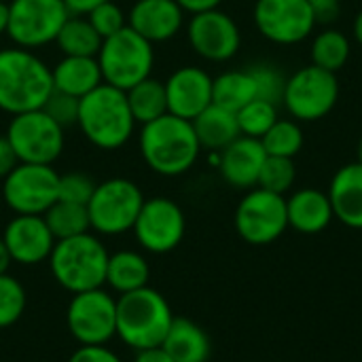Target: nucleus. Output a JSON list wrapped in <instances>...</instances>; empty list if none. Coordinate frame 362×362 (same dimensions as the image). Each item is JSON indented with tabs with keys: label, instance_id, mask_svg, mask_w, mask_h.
<instances>
[{
	"label": "nucleus",
	"instance_id": "obj_1",
	"mask_svg": "<svg viewBox=\"0 0 362 362\" xmlns=\"http://www.w3.org/2000/svg\"><path fill=\"white\" fill-rule=\"evenodd\" d=\"M138 144L144 163L161 176L187 174L202 153L193 123L170 112L142 125Z\"/></svg>",
	"mask_w": 362,
	"mask_h": 362
},
{
	"label": "nucleus",
	"instance_id": "obj_2",
	"mask_svg": "<svg viewBox=\"0 0 362 362\" xmlns=\"http://www.w3.org/2000/svg\"><path fill=\"white\" fill-rule=\"evenodd\" d=\"M53 93L51 68L30 49L0 51V110L21 115L45 106Z\"/></svg>",
	"mask_w": 362,
	"mask_h": 362
},
{
	"label": "nucleus",
	"instance_id": "obj_3",
	"mask_svg": "<svg viewBox=\"0 0 362 362\" xmlns=\"http://www.w3.org/2000/svg\"><path fill=\"white\" fill-rule=\"evenodd\" d=\"M76 125L93 146L102 151H117L132 140L136 119L129 110L125 91L102 83L81 98Z\"/></svg>",
	"mask_w": 362,
	"mask_h": 362
},
{
	"label": "nucleus",
	"instance_id": "obj_4",
	"mask_svg": "<svg viewBox=\"0 0 362 362\" xmlns=\"http://www.w3.org/2000/svg\"><path fill=\"white\" fill-rule=\"evenodd\" d=\"M172 322V308L155 288L144 286L117 299V335L136 352L159 348Z\"/></svg>",
	"mask_w": 362,
	"mask_h": 362
},
{
	"label": "nucleus",
	"instance_id": "obj_5",
	"mask_svg": "<svg viewBox=\"0 0 362 362\" xmlns=\"http://www.w3.org/2000/svg\"><path fill=\"white\" fill-rule=\"evenodd\" d=\"M106 265L108 252L89 231L57 240L49 255V267L55 282L72 295L102 288L106 282Z\"/></svg>",
	"mask_w": 362,
	"mask_h": 362
},
{
	"label": "nucleus",
	"instance_id": "obj_6",
	"mask_svg": "<svg viewBox=\"0 0 362 362\" xmlns=\"http://www.w3.org/2000/svg\"><path fill=\"white\" fill-rule=\"evenodd\" d=\"M95 57L102 70V81L121 91L148 78L155 66L153 42L142 38L129 25L104 38Z\"/></svg>",
	"mask_w": 362,
	"mask_h": 362
},
{
	"label": "nucleus",
	"instance_id": "obj_7",
	"mask_svg": "<svg viewBox=\"0 0 362 362\" xmlns=\"http://www.w3.org/2000/svg\"><path fill=\"white\" fill-rule=\"evenodd\" d=\"M144 195L129 178H108L95 185L87 204L91 229L100 235H121L132 231L142 210Z\"/></svg>",
	"mask_w": 362,
	"mask_h": 362
},
{
	"label": "nucleus",
	"instance_id": "obj_8",
	"mask_svg": "<svg viewBox=\"0 0 362 362\" xmlns=\"http://www.w3.org/2000/svg\"><path fill=\"white\" fill-rule=\"evenodd\" d=\"M339 100V81L335 72L322 70L314 64L303 66L286 78L282 104L299 123L325 119Z\"/></svg>",
	"mask_w": 362,
	"mask_h": 362
},
{
	"label": "nucleus",
	"instance_id": "obj_9",
	"mask_svg": "<svg viewBox=\"0 0 362 362\" xmlns=\"http://www.w3.org/2000/svg\"><path fill=\"white\" fill-rule=\"evenodd\" d=\"M235 231L250 246H267L288 229L286 197L255 187L246 191L235 208Z\"/></svg>",
	"mask_w": 362,
	"mask_h": 362
},
{
	"label": "nucleus",
	"instance_id": "obj_10",
	"mask_svg": "<svg viewBox=\"0 0 362 362\" xmlns=\"http://www.w3.org/2000/svg\"><path fill=\"white\" fill-rule=\"evenodd\" d=\"M19 163L53 165L64 151V127L42 108L15 115L4 134Z\"/></svg>",
	"mask_w": 362,
	"mask_h": 362
},
{
	"label": "nucleus",
	"instance_id": "obj_11",
	"mask_svg": "<svg viewBox=\"0 0 362 362\" xmlns=\"http://www.w3.org/2000/svg\"><path fill=\"white\" fill-rule=\"evenodd\" d=\"M70 17L62 0H13L8 4V38L21 49H38L55 42Z\"/></svg>",
	"mask_w": 362,
	"mask_h": 362
},
{
	"label": "nucleus",
	"instance_id": "obj_12",
	"mask_svg": "<svg viewBox=\"0 0 362 362\" xmlns=\"http://www.w3.org/2000/svg\"><path fill=\"white\" fill-rule=\"evenodd\" d=\"M57 187L59 174L53 165L17 163L2 180V197L15 214L42 216L57 202Z\"/></svg>",
	"mask_w": 362,
	"mask_h": 362
},
{
	"label": "nucleus",
	"instance_id": "obj_13",
	"mask_svg": "<svg viewBox=\"0 0 362 362\" xmlns=\"http://www.w3.org/2000/svg\"><path fill=\"white\" fill-rule=\"evenodd\" d=\"M66 322L81 346H106L117 335V299L102 288L76 293L68 303Z\"/></svg>",
	"mask_w": 362,
	"mask_h": 362
},
{
	"label": "nucleus",
	"instance_id": "obj_14",
	"mask_svg": "<svg viewBox=\"0 0 362 362\" xmlns=\"http://www.w3.org/2000/svg\"><path fill=\"white\" fill-rule=\"evenodd\" d=\"M252 19L263 38L286 47L303 42L318 25L308 0H257Z\"/></svg>",
	"mask_w": 362,
	"mask_h": 362
},
{
	"label": "nucleus",
	"instance_id": "obj_15",
	"mask_svg": "<svg viewBox=\"0 0 362 362\" xmlns=\"http://www.w3.org/2000/svg\"><path fill=\"white\" fill-rule=\"evenodd\" d=\"M132 231L144 250L153 255H165L180 246L187 231V218L174 199L153 197L144 199Z\"/></svg>",
	"mask_w": 362,
	"mask_h": 362
},
{
	"label": "nucleus",
	"instance_id": "obj_16",
	"mask_svg": "<svg viewBox=\"0 0 362 362\" xmlns=\"http://www.w3.org/2000/svg\"><path fill=\"white\" fill-rule=\"evenodd\" d=\"M191 49L208 62H229L242 47V32L231 15L221 8L191 15L187 23Z\"/></svg>",
	"mask_w": 362,
	"mask_h": 362
},
{
	"label": "nucleus",
	"instance_id": "obj_17",
	"mask_svg": "<svg viewBox=\"0 0 362 362\" xmlns=\"http://www.w3.org/2000/svg\"><path fill=\"white\" fill-rule=\"evenodd\" d=\"M212 76L197 66H182L174 70L165 85L168 112L193 121L212 104Z\"/></svg>",
	"mask_w": 362,
	"mask_h": 362
},
{
	"label": "nucleus",
	"instance_id": "obj_18",
	"mask_svg": "<svg viewBox=\"0 0 362 362\" xmlns=\"http://www.w3.org/2000/svg\"><path fill=\"white\" fill-rule=\"evenodd\" d=\"M2 240L8 248V255L19 265H36L49 261V255L55 246V238L49 231L47 223L38 214H15L6 225Z\"/></svg>",
	"mask_w": 362,
	"mask_h": 362
},
{
	"label": "nucleus",
	"instance_id": "obj_19",
	"mask_svg": "<svg viewBox=\"0 0 362 362\" xmlns=\"http://www.w3.org/2000/svg\"><path fill=\"white\" fill-rule=\"evenodd\" d=\"M265 159L267 153L259 138L240 136L218 153L216 165L227 185H231L233 189L250 191L259 185Z\"/></svg>",
	"mask_w": 362,
	"mask_h": 362
},
{
	"label": "nucleus",
	"instance_id": "obj_20",
	"mask_svg": "<svg viewBox=\"0 0 362 362\" xmlns=\"http://www.w3.org/2000/svg\"><path fill=\"white\" fill-rule=\"evenodd\" d=\"M127 25L148 42H165L185 25V11L176 0H136L127 13Z\"/></svg>",
	"mask_w": 362,
	"mask_h": 362
},
{
	"label": "nucleus",
	"instance_id": "obj_21",
	"mask_svg": "<svg viewBox=\"0 0 362 362\" xmlns=\"http://www.w3.org/2000/svg\"><path fill=\"white\" fill-rule=\"evenodd\" d=\"M335 218L350 227L362 229V163L354 161L341 165L329 185L327 191Z\"/></svg>",
	"mask_w": 362,
	"mask_h": 362
},
{
	"label": "nucleus",
	"instance_id": "obj_22",
	"mask_svg": "<svg viewBox=\"0 0 362 362\" xmlns=\"http://www.w3.org/2000/svg\"><path fill=\"white\" fill-rule=\"evenodd\" d=\"M288 227L303 235L322 233L333 221V206L325 191L318 189H299L286 199Z\"/></svg>",
	"mask_w": 362,
	"mask_h": 362
},
{
	"label": "nucleus",
	"instance_id": "obj_23",
	"mask_svg": "<svg viewBox=\"0 0 362 362\" xmlns=\"http://www.w3.org/2000/svg\"><path fill=\"white\" fill-rule=\"evenodd\" d=\"M51 76H53V89L74 95L78 100L104 83L98 57L64 55L55 64V68H51Z\"/></svg>",
	"mask_w": 362,
	"mask_h": 362
},
{
	"label": "nucleus",
	"instance_id": "obj_24",
	"mask_svg": "<svg viewBox=\"0 0 362 362\" xmlns=\"http://www.w3.org/2000/svg\"><path fill=\"white\" fill-rule=\"evenodd\" d=\"M174 362H208L212 354V341L208 333L193 320L174 318L161 346Z\"/></svg>",
	"mask_w": 362,
	"mask_h": 362
},
{
	"label": "nucleus",
	"instance_id": "obj_25",
	"mask_svg": "<svg viewBox=\"0 0 362 362\" xmlns=\"http://www.w3.org/2000/svg\"><path fill=\"white\" fill-rule=\"evenodd\" d=\"M191 123H193V129L202 148H208L212 153H221L223 148H227L233 140L242 136L235 112L221 108L216 104H210Z\"/></svg>",
	"mask_w": 362,
	"mask_h": 362
},
{
	"label": "nucleus",
	"instance_id": "obj_26",
	"mask_svg": "<svg viewBox=\"0 0 362 362\" xmlns=\"http://www.w3.org/2000/svg\"><path fill=\"white\" fill-rule=\"evenodd\" d=\"M148 278H151V267L142 255L134 250H119L115 255H108L106 284L119 295L148 286Z\"/></svg>",
	"mask_w": 362,
	"mask_h": 362
},
{
	"label": "nucleus",
	"instance_id": "obj_27",
	"mask_svg": "<svg viewBox=\"0 0 362 362\" xmlns=\"http://www.w3.org/2000/svg\"><path fill=\"white\" fill-rule=\"evenodd\" d=\"M257 98V85L248 70H229L212 81V104L231 112L242 110Z\"/></svg>",
	"mask_w": 362,
	"mask_h": 362
},
{
	"label": "nucleus",
	"instance_id": "obj_28",
	"mask_svg": "<svg viewBox=\"0 0 362 362\" xmlns=\"http://www.w3.org/2000/svg\"><path fill=\"white\" fill-rule=\"evenodd\" d=\"M102 40L104 38L83 15H70L55 38L64 55H78V57H95L102 47Z\"/></svg>",
	"mask_w": 362,
	"mask_h": 362
},
{
	"label": "nucleus",
	"instance_id": "obj_29",
	"mask_svg": "<svg viewBox=\"0 0 362 362\" xmlns=\"http://www.w3.org/2000/svg\"><path fill=\"white\" fill-rule=\"evenodd\" d=\"M129 110L136 119V123L146 125L168 112V98H165V85L153 76L140 81L132 89L125 91Z\"/></svg>",
	"mask_w": 362,
	"mask_h": 362
},
{
	"label": "nucleus",
	"instance_id": "obj_30",
	"mask_svg": "<svg viewBox=\"0 0 362 362\" xmlns=\"http://www.w3.org/2000/svg\"><path fill=\"white\" fill-rule=\"evenodd\" d=\"M350 53H352V47H350L348 36L335 28H327L320 34H316V38L312 40V49H310L312 64L335 74L348 64Z\"/></svg>",
	"mask_w": 362,
	"mask_h": 362
},
{
	"label": "nucleus",
	"instance_id": "obj_31",
	"mask_svg": "<svg viewBox=\"0 0 362 362\" xmlns=\"http://www.w3.org/2000/svg\"><path fill=\"white\" fill-rule=\"evenodd\" d=\"M42 218H45V223L49 227V231L53 233L55 242L57 240H66V238H74V235H81V233H87L91 229L87 206L62 202V199H57L42 214Z\"/></svg>",
	"mask_w": 362,
	"mask_h": 362
},
{
	"label": "nucleus",
	"instance_id": "obj_32",
	"mask_svg": "<svg viewBox=\"0 0 362 362\" xmlns=\"http://www.w3.org/2000/svg\"><path fill=\"white\" fill-rule=\"evenodd\" d=\"M261 144L269 157L295 159L303 148V129L295 119H278L261 138Z\"/></svg>",
	"mask_w": 362,
	"mask_h": 362
},
{
	"label": "nucleus",
	"instance_id": "obj_33",
	"mask_svg": "<svg viewBox=\"0 0 362 362\" xmlns=\"http://www.w3.org/2000/svg\"><path fill=\"white\" fill-rule=\"evenodd\" d=\"M235 117H238V125H240L242 136L261 140L269 132V127L278 121V106L272 102L255 98L242 110H238Z\"/></svg>",
	"mask_w": 362,
	"mask_h": 362
},
{
	"label": "nucleus",
	"instance_id": "obj_34",
	"mask_svg": "<svg viewBox=\"0 0 362 362\" xmlns=\"http://www.w3.org/2000/svg\"><path fill=\"white\" fill-rule=\"evenodd\" d=\"M295 180H297V168H295L293 159L267 155L257 187L272 191V193H278V195H284L295 187Z\"/></svg>",
	"mask_w": 362,
	"mask_h": 362
},
{
	"label": "nucleus",
	"instance_id": "obj_35",
	"mask_svg": "<svg viewBox=\"0 0 362 362\" xmlns=\"http://www.w3.org/2000/svg\"><path fill=\"white\" fill-rule=\"evenodd\" d=\"M25 310V291L8 274L0 276V329L13 327Z\"/></svg>",
	"mask_w": 362,
	"mask_h": 362
},
{
	"label": "nucleus",
	"instance_id": "obj_36",
	"mask_svg": "<svg viewBox=\"0 0 362 362\" xmlns=\"http://www.w3.org/2000/svg\"><path fill=\"white\" fill-rule=\"evenodd\" d=\"M248 72H250V76H252V81L257 85V98L278 106L282 102V95H284L286 78L274 66H269V64L250 66Z\"/></svg>",
	"mask_w": 362,
	"mask_h": 362
},
{
	"label": "nucleus",
	"instance_id": "obj_37",
	"mask_svg": "<svg viewBox=\"0 0 362 362\" xmlns=\"http://www.w3.org/2000/svg\"><path fill=\"white\" fill-rule=\"evenodd\" d=\"M87 19L91 21V25L95 28V32L102 36V38H108L117 32H121L123 28H127V15L123 13V8L112 2V0H106L102 2L100 6H95Z\"/></svg>",
	"mask_w": 362,
	"mask_h": 362
},
{
	"label": "nucleus",
	"instance_id": "obj_38",
	"mask_svg": "<svg viewBox=\"0 0 362 362\" xmlns=\"http://www.w3.org/2000/svg\"><path fill=\"white\" fill-rule=\"evenodd\" d=\"M93 191H95V182L89 176L81 174V172H72V174L59 176L57 199H62V202L87 206L91 195H93Z\"/></svg>",
	"mask_w": 362,
	"mask_h": 362
},
{
	"label": "nucleus",
	"instance_id": "obj_39",
	"mask_svg": "<svg viewBox=\"0 0 362 362\" xmlns=\"http://www.w3.org/2000/svg\"><path fill=\"white\" fill-rule=\"evenodd\" d=\"M78 106H81V100L78 98L53 89V93L45 102L42 110L55 123H59L62 127H68V125H76V121H78Z\"/></svg>",
	"mask_w": 362,
	"mask_h": 362
},
{
	"label": "nucleus",
	"instance_id": "obj_40",
	"mask_svg": "<svg viewBox=\"0 0 362 362\" xmlns=\"http://www.w3.org/2000/svg\"><path fill=\"white\" fill-rule=\"evenodd\" d=\"M68 362H123L112 350L104 346H83L78 348Z\"/></svg>",
	"mask_w": 362,
	"mask_h": 362
},
{
	"label": "nucleus",
	"instance_id": "obj_41",
	"mask_svg": "<svg viewBox=\"0 0 362 362\" xmlns=\"http://www.w3.org/2000/svg\"><path fill=\"white\" fill-rule=\"evenodd\" d=\"M308 2L314 8L318 23H331L339 17V11H341L339 0H308Z\"/></svg>",
	"mask_w": 362,
	"mask_h": 362
},
{
	"label": "nucleus",
	"instance_id": "obj_42",
	"mask_svg": "<svg viewBox=\"0 0 362 362\" xmlns=\"http://www.w3.org/2000/svg\"><path fill=\"white\" fill-rule=\"evenodd\" d=\"M17 163H19V159H17V155H15L11 142H8V138L0 136V178L4 180L15 170Z\"/></svg>",
	"mask_w": 362,
	"mask_h": 362
},
{
	"label": "nucleus",
	"instance_id": "obj_43",
	"mask_svg": "<svg viewBox=\"0 0 362 362\" xmlns=\"http://www.w3.org/2000/svg\"><path fill=\"white\" fill-rule=\"evenodd\" d=\"M180 4V8L185 13H191V15H197V13H204V11H212V8H218L223 0H176Z\"/></svg>",
	"mask_w": 362,
	"mask_h": 362
},
{
	"label": "nucleus",
	"instance_id": "obj_44",
	"mask_svg": "<svg viewBox=\"0 0 362 362\" xmlns=\"http://www.w3.org/2000/svg\"><path fill=\"white\" fill-rule=\"evenodd\" d=\"M62 2H64V6L68 8L70 15H83V17H87L95 6H100L106 0H62Z\"/></svg>",
	"mask_w": 362,
	"mask_h": 362
},
{
	"label": "nucleus",
	"instance_id": "obj_45",
	"mask_svg": "<svg viewBox=\"0 0 362 362\" xmlns=\"http://www.w3.org/2000/svg\"><path fill=\"white\" fill-rule=\"evenodd\" d=\"M134 362H174L170 358V354L163 348H148V350H140L136 352Z\"/></svg>",
	"mask_w": 362,
	"mask_h": 362
},
{
	"label": "nucleus",
	"instance_id": "obj_46",
	"mask_svg": "<svg viewBox=\"0 0 362 362\" xmlns=\"http://www.w3.org/2000/svg\"><path fill=\"white\" fill-rule=\"evenodd\" d=\"M11 263H13V259H11V255H8V248H6L4 240L0 238V276L8 272V265H11Z\"/></svg>",
	"mask_w": 362,
	"mask_h": 362
},
{
	"label": "nucleus",
	"instance_id": "obj_47",
	"mask_svg": "<svg viewBox=\"0 0 362 362\" xmlns=\"http://www.w3.org/2000/svg\"><path fill=\"white\" fill-rule=\"evenodd\" d=\"M8 30V4L0 0V34H6Z\"/></svg>",
	"mask_w": 362,
	"mask_h": 362
},
{
	"label": "nucleus",
	"instance_id": "obj_48",
	"mask_svg": "<svg viewBox=\"0 0 362 362\" xmlns=\"http://www.w3.org/2000/svg\"><path fill=\"white\" fill-rule=\"evenodd\" d=\"M352 34L356 38V42L362 45V8L358 11V15L354 17V23H352Z\"/></svg>",
	"mask_w": 362,
	"mask_h": 362
},
{
	"label": "nucleus",
	"instance_id": "obj_49",
	"mask_svg": "<svg viewBox=\"0 0 362 362\" xmlns=\"http://www.w3.org/2000/svg\"><path fill=\"white\" fill-rule=\"evenodd\" d=\"M356 153H358V163H362V138L361 142H358V151Z\"/></svg>",
	"mask_w": 362,
	"mask_h": 362
}]
</instances>
